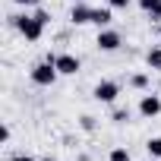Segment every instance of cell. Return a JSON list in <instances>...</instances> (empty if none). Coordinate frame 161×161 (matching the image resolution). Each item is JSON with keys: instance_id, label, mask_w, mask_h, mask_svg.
Returning <instances> with one entry per match:
<instances>
[{"instance_id": "15", "label": "cell", "mask_w": 161, "mask_h": 161, "mask_svg": "<svg viewBox=\"0 0 161 161\" xmlns=\"http://www.w3.org/2000/svg\"><path fill=\"white\" fill-rule=\"evenodd\" d=\"M79 126H82L86 133H92V130H95V117H92V114H86V117H79Z\"/></svg>"}, {"instance_id": "3", "label": "cell", "mask_w": 161, "mask_h": 161, "mask_svg": "<svg viewBox=\"0 0 161 161\" xmlns=\"http://www.w3.org/2000/svg\"><path fill=\"white\" fill-rule=\"evenodd\" d=\"M120 95V82H114V79H101V82L92 89V98L101 101V104H114Z\"/></svg>"}, {"instance_id": "14", "label": "cell", "mask_w": 161, "mask_h": 161, "mask_svg": "<svg viewBox=\"0 0 161 161\" xmlns=\"http://www.w3.org/2000/svg\"><path fill=\"white\" fill-rule=\"evenodd\" d=\"M111 120H114V123H126V120H130V108H114Z\"/></svg>"}, {"instance_id": "10", "label": "cell", "mask_w": 161, "mask_h": 161, "mask_svg": "<svg viewBox=\"0 0 161 161\" xmlns=\"http://www.w3.org/2000/svg\"><path fill=\"white\" fill-rule=\"evenodd\" d=\"M145 63H148V69H161V44L148 47V54H145Z\"/></svg>"}, {"instance_id": "1", "label": "cell", "mask_w": 161, "mask_h": 161, "mask_svg": "<svg viewBox=\"0 0 161 161\" xmlns=\"http://www.w3.org/2000/svg\"><path fill=\"white\" fill-rule=\"evenodd\" d=\"M10 22L19 29V35H22L25 41H41V35H44V29H47L35 13H32V16H29V13H22V16H10Z\"/></svg>"}, {"instance_id": "2", "label": "cell", "mask_w": 161, "mask_h": 161, "mask_svg": "<svg viewBox=\"0 0 161 161\" xmlns=\"http://www.w3.org/2000/svg\"><path fill=\"white\" fill-rule=\"evenodd\" d=\"M57 76H60V73H57V66H54L51 60H41V63H35V66H32V82H35V86H41V89L54 86V82H57Z\"/></svg>"}, {"instance_id": "16", "label": "cell", "mask_w": 161, "mask_h": 161, "mask_svg": "<svg viewBox=\"0 0 161 161\" xmlns=\"http://www.w3.org/2000/svg\"><path fill=\"white\" fill-rule=\"evenodd\" d=\"M108 7H111V10H126L130 0H108Z\"/></svg>"}, {"instance_id": "22", "label": "cell", "mask_w": 161, "mask_h": 161, "mask_svg": "<svg viewBox=\"0 0 161 161\" xmlns=\"http://www.w3.org/2000/svg\"><path fill=\"white\" fill-rule=\"evenodd\" d=\"M148 161H161V158H148Z\"/></svg>"}, {"instance_id": "12", "label": "cell", "mask_w": 161, "mask_h": 161, "mask_svg": "<svg viewBox=\"0 0 161 161\" xmlns=\"http://www.w3.org/2000/svg\"><path fill=\"white\" fill-rule=\"evenodd\" d=\"M145 152H148V158H161V136H152L145 142Z\"/></svg>"}, {"instance_id": "13", "label": "cell", "mask_w": 161, "mask_h": 161, "mask_svg": "<svg viewBox=\"0 0 161 161\" xmlns=\"http://www.w3.org/2000/svg\"><path fill=\"white\" fill-rule=\"evenodd\" d=\"M108 161H130V152H126L123 145H117V148H111V155H108Z\"/></svg>"}, {"instance_id": "19", "label": "cell", "mask_w": 161, "mask_h": 161, "mask_svg": "<svg viewBox=\"0 0 161 161\" xmlns=\"http://www.w3.org/2000/svg\"><path fill=\"white\" fill-rule=\"evenodd\" d=\"M13 161H35L32 155H13Z\"/></svg>"}, {"instance_id": "20", "label": "cell", "mask_w": 161, "mask_h": 161, "mask_svg": "<svg viewBox=\"0 0 161 161\" xmlns=\"http://www.w3.org/2000/svg\"><path fill=\"white\" fill-rule=\"evenodd\" d=\"M69 3H86V0H69Z\"/></svg>"}, {"instance_id": "4", "label": "cell", "mask_w": 161, "mask_h": 161, "mask_svg": "<svg viewBox=\"0 0 161 161\" xmlns=\"http://www.w3.org/2000/svg\"><path fill=\"white\" fill-rule=\"evenodd\" d=\"M95 44H98V51L111 54V51H117V47L123 44V38H120V32H114V29H98V38H95Z\"/></svg>"}, {"instance_id": "7", "label": "cell", "mask_w": 161, "mask_h": 161, "mask_svg": "<svg viewBox=\"0 0 161 161\" xmlns=\"http://www.w3.org/2000/svg\"><path fill=\"white\" fill-rule=\"evenodd\" d=\"M139 114L148 117V120L158 117V114H161V98H158V95H142V101H139Z\"/></svg>"}, {"instance_id": "8", "label": "cell", "mask_w": 161, "mask_h": 161, "mask_svg": "<svg viewBox=\"0 0 161 161\" xmlns=\"http://www.w3.org/2000/svg\"><path fill=\"white\" fill-rule=\"evenodd\" d=\"M111 19H114L111 7H95V13H92V22H95L98 29H108V25H111Z\"/></svg>"}, {"instance_id": "21", "label": "cell", "mask_w": 161, "mask_h": 161, "mask_svg": "<svg viewBox=\"0 0 161 161\" xmlns=\"http://www.w3.org/2000/svg\"><path fill=\"white\" fill-rule=\"evenodd\" d=\"M44 161H57V158H51V155H47V158H44Z\"/></svg>"}, {"instance_id": "9", "label": "cell", "mask_w": 161, "mask_h": 161, "mask_svg": "<svg viewBox=\"0 0 161 161\" xmlns=\"http://www.w3.org/2000/svg\"><path fill=\"white\" fill-rule=\"evenodd\" d=\"M139 7H142V13H145V16L161 19V0H139Z\"/></svg>"}, {"instance_id": "18", "label": "cell", "mask_w": 161, "mask_h": 161, "mask_svg": "<svg viewBox=\"0 0 161 161\" xmlns=\"http://www.w3.org/2000/svg\"><path fill=\"white\" fill-rule=\"evenodd\" d=\"M13 3H19V7H38L41 0H13Z\"/></svg>"}, {"instance_id": "17", "label": "cell", "mask_w": 161, "mask_h": 161, "mask_svg": "<svg viewBox=\"0 0 161 161\" xmlns=\"http://www.w3.org/2000/svg\"><path fill=\"white\" fill-rule=\"evenodd\" d=\"M35 16H38V19H41V22H44V25H47V22H51V13H47V10H35Z\"/></svg>"}, {"instance_id": "11", "label": "cell", "mask_w": 161, "mask_h": 161, "mask_svg": "<svg viewBox=\"0 0 161 161\" xmlns=\"http://www.w3.org/2000/svg\"><path fill=\"white\" fill-rule=\"evenodd\" d=\"M130 86L139 89V92H145V89H148V73H133V76H130Z\"/></svg>"}, {"instance_id": "6", "label": "cell", "mask_w": 161, "mask_h": 161, "mask_svg": "<svg viewBox=\"0 0 161 161\" xmlns=\"http://www.w3.org/2000/svg\"><path fill=\"white\" fill-rule=\"evenodd\" d=\"M92 13H95V7H89V3H73L69 22L73 25H86V22H92Z\"/></svg>"}, {"instance_id": "5", "label": "cell", "mask_w": 161, "mask_h": 161, "mask_svg": "<svg viewBox=\"0 0 161 161\" xmlns=\"http://www.w3.org/2000/svg\"><path fill=\"white\" fill-rule=\"evenodd\" d=\"M54 66H57V73L60 76H76L79 73V57L76 54H54Z\"/></svg>"}]
</instances>
